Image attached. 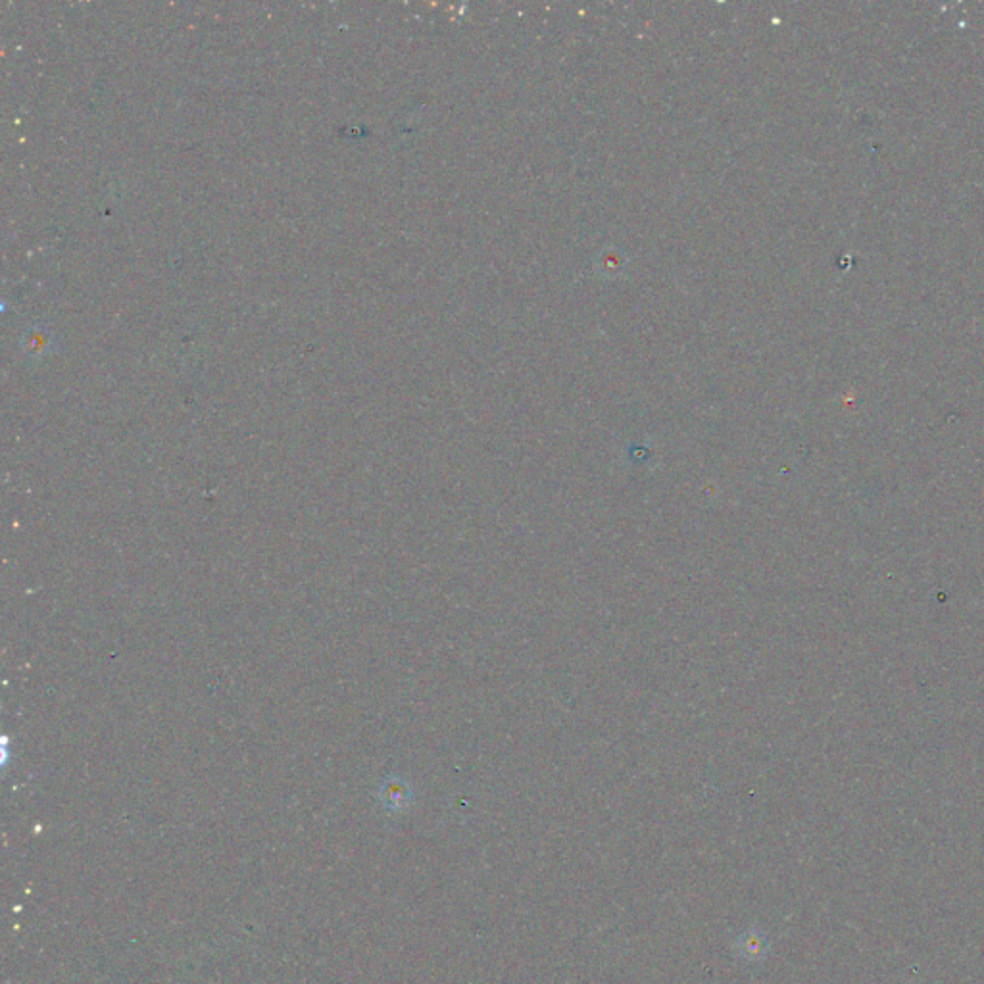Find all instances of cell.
<instances>
[{
	"label": "cell",
	"mask_w": 984,
	"mask_h": 984,
	"mask_svg": "<svg viewBox=\"0 0 984 984\" xmlns=\"http://www.w3.org/2000/svg\"><path fill=\"white\" fill-rule=\"evenodd\" d=\"M769 948H771L769 938L756 925L748 927L735 942V952H737L738 958L748 961V963H758V961L765 960L769 954Z\"/></svg>",
	"instance_id": "obj_1"
}]
</instances>
